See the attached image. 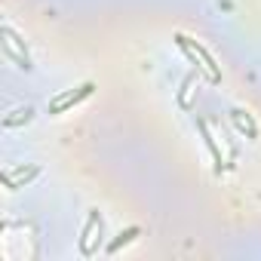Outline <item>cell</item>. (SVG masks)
I'll return each instance as SVG.
<instances>
[{
  "instance_id": "1",
  "label": "cell",
  "mask_w": 261,
  "mask_h": 261,
  "mask_svg": "<svg viewBox=\"0 0 261 261\" xmlns=\"http://www.w3.org/2000/svg\"><path fill=\"white\" fill-rule=\"evenodd\" d=\"M92 89H95V83H83V86H77L74 92H62V95H56V98L49 101V114H62V111H68L71 105H77V101L89 98V95H92Z\"/></svg>"
},
{
  "instance_id": "2",
  "label": "cell",
  "mask_w": 261,
  "mask_h": 261,
  "mask_svg": "<svg viewBox=\"0 0 261 261\" xmlns=\"http://www.w3.org/2000/svg\"><path fill=\"white\" fill-rule=\"evenodd\" d=\"M197 126H200V133H203V139H206V145H209V151H212V157H215V163H218V169H221V151H218L215 139L209 136V126H206V120H197Z\"/></svg>"
},
{
  "instance_id": "3",
  "label": "cell",
  "mask_w": 261,
  "mask_h": 261,
  "mask_svg": "<svg viewBox=\"0 0 261 261\" xmlns=\"http://www.w3.org/2000/svg\"><path fill=\"white\" fill-rule=\"evenodd\" d=\"M133 237H139V227H129L126 233H120V240H117V243H111V246H108V252H117V249H120L123 243H129Z\"/></svg>"
},
{
  "instance_id": "4",
  "label": "cell",
  "mask_w": 261,
  "mask_h": 261,
  "mask_svg": "<svg viewBox=\"0 0 261 261\" xmlns=\"http://www.w3.org/2000/svg\"><path fill=\"white\" fill-rule=\"evenodd\" d=\"M19 175H22V178H34V175H37V169H28V172H19ZM4 181H7V185L13 188V185H16V175H13V172H7V175H4Z\"/></svg>"
}]
</instances>
